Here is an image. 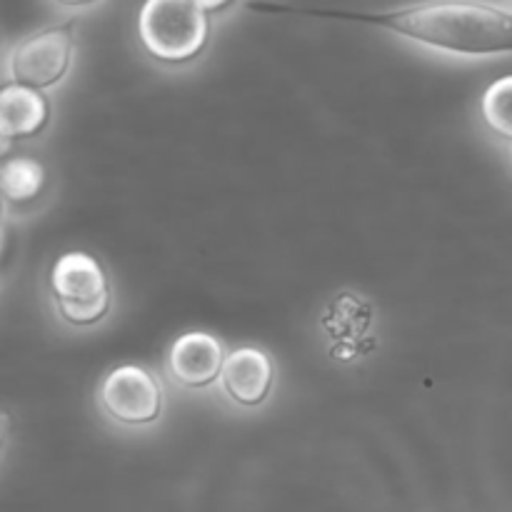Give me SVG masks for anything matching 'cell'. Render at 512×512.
I'll return each mask as SVG.
<instances>
[{"mask_svg": "<svg viewBox=\"0 0 512 512\" xmlns=\"http://www.w3.org/2000/svg\"><path fill=\"white\" fill-rule=\"evenodd\" d=\"M245 8L263 15H298V18L303 15V18L373 25L433 50L468 55V58L512 53V10L480 0H430V3L393 10L318 8V5L250 0Z\"/></svg>", "mask_w": 512, "mask_h": 512, "instance_id": "6da1fadb", "label": "cell"}, {"mask_svg": "<svg viewBox=\"0 0 512 512\" xmlns=\"http://www.w3.org/2000/svg\"><path fill=\"white\" fill-rule=\"evenodd\" d=\"M208 15L198 0H145L138 15L140 43L160 63H188L208 45Z\"/></svg>", "mask_w": 512, "mask_h": 512, "instance_id": "7a4b0ae2", "label": "cell"}, {"mask_svg": "<svg viewBox=\"0 0 512 512\" xmlns=\"http://www.w3.org/2000/svg\"><path fill=\"white\" fill-rule=\"evenodd\" d=\"M50 293L60 318L78 328L103 320L113 300L103 265L83 250H73L55 260L50 270Z\"/></svg>", "mask_w": 512, "mask_h": 512, "instance_id": "3957f363", "label": "cell"}, {"mask_svg": "<svg viewBox=\"0 0 512 512\" xmlns=\"http://www.w3.org/2000/svg\"><path fill=\"white\" fill-rule=\"evenodd\" d=\"M75 50V20L50 25L28 35L13 48L8 58L13 83L30 88H50L65 78Z\"/></svg>", "mask_w": 512, "mask_h": 512, "instance_id": "277c9868", "label": "cell"}, {"mask_svg": "<svg viewBox=\"0 0 512 512\" xmlns=\"http://www.w3.org/2000/svg\"><path fill=\"white\" fill-rule=\"evenodd\" d=\"M100 405L123 425L155 423L163 413V385L140 365H120L105 375L100 385Z\"/></svg>", "mask_w": 512, "mask_h": 512, "instance_id": "5b68a950", "label": "cell"}, {"mask_svg": "<svg viewBox=\"0 0 512 512\" xmlns=\"http://www.w3.org/2000/svg\"><path fill=\"white\" fill-rule=\"evenodd\" d=\"M228 353L223 343L210 333H185L173 343L168 368L185 388H208L220 378Z\"/></svg>", "mask_w": 512, "mask_h": 512, "instance_id": "8992f818", "label": "cell"}, {"mask_svg": "<svg viewBox=\"0 0 512 512\" xmlns=\"http://www.w3.org/2000/svg\"><path fill=\"white\" fill-rule=\"evenodd\" d=\"M275 380L273 360L260 348H238L228 353L220 373L225 395L233 403L253 408L260 405L270 395Z\"/></svg>", "mask_w": 512, "mask_h": 512, "instance_id": "52a82bcc", "label": "cell"}, {"mask_svg": "<svg viewBox=\"0 0 512 512\" xmlns=\"http://www.w3.org/2000/svg\"><path fill=\"white\" fill-rule=\"evenodd\" d=\"M50 105L38 88L20 83H8L0 90V130L3 148L15 138H33L45 128Z\"/></svg>", "mask_w": 512, "mask_h": 512, "instance_id": "ba28073f", "label": "cell"}, {"mask_svg": "<svg viewBox=\"0 0 512 512\" xmlns=\"http://www.w3.org/2000/svg\"><path fill=\"white\" fill-rule=\"evenodd\" d=\"M0 183H3V195L8 203H33L43 190L45 170L33 158H10L5 160L3 170H0Z\"/></svg>", "mask_w": 512, "mask_h": 512, "instance_id": "9c48e42d", "label": "cell"}, {"mask_svg": "<svg viewBox=\"0 0 512 512\" xmlns=\"http://www.w3.org/2000/svg\"><path fill=\"white\" fill-rule=\"evenodd\" d=\"M483 118L503 138L512 140V75L495 80L483 95Z\"/></svg>", "mask_w": 512, "mask_h": 512, "instance_id": "30bf717a", "label": "cell"}, {"mask_svg": "<svg viewBox=\"0 0 512 512\" xmlns=\"http://www.w3.org/2000/svg\"><path fill=\"white\" fill-rule=\"evenodd\" d=\"M200 5H203L205 10H208V13H220V10H225L228 8V5H233L235 0H198Z\"/></svg>", "mask_w": 512, "mask_h": 512, "instance_id": "8fae6325", "label": "cell"}, {"mask_svg": "<svg viewBox=\"0 0 512 512\" xmlns=\"http://www.w3.org/2000/svg\"><path fill=\"white\" fill-rule=\"evenodd\" d=\"M63 5H90V3H98V0H58Z\"/></svg>", "mask_w": 512, "mask_h": 512, "instance_id": "7c38bea8", "label": "cell"}]
</instances>
